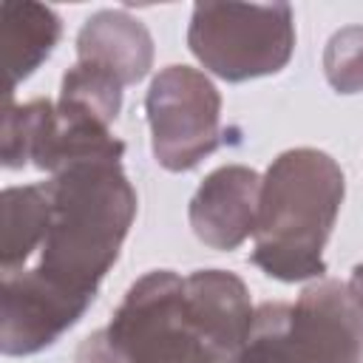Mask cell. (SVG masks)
<instances>
[{
	"instance_id": "1",
	"label": "cell",
	"mask_w": 363,
	"mask_h": 363,
	"mask_svg": "<svg viewBox=\"0 0 363 363\" xmlns=\"http://www.w3.org/2000/svg\"><path fill=\"white\" fill-rule=\"evenodd\" d=\"M48 187L51 224L34 269L94 298L136 216V193L119 162L68 167L57 173Z\"/></svg>"
},
{
	"instance_id": "2",
	"label": "cell",
	"mask_w": 363,
	"mask_h": 363,
	"mask_svg": "<svg viewBox=\"0 0 363 363\" xmlns=\"http://www.w3.org/2000/svg\"><path fill=\"white\" fill-rule=\"evenodd\" d=\"M340 201L343 173L332 156L312 147L281 153L261 179L252 264L278 281L320 275Z\"/></svg>"
},
{
	"instance_id": "3",
	"label": "cell",
	"mask_w": 363,
	"mask_h": 363,
	"mask_svg": "<svg viewBox=\"0 0 363 363\" xmlns=\"http://www.w3.org/2000/svg\"><path fill=\"white\" fill-rule=\"evenodd\" d=\"M77 363H233L187 315L184 278L167 269L139 278L111 323L91 335Z\"/></svg>"
},
{
	"instance_id": "4",
	"label": "cell",
	"mask_w": 363,
	"mask_h": 363,
	"mask_svg": "<svg viewBox=\"0 0 363 363\" xmlns=\"http://www.w3.org/2000/svg\"><path fill=\"white\" fill-rule=\"evenodd\" d=\"M190 51L227 82L281 71L295 45L286 3H199L187 28Z\"/></svg>"
},
{
	"instance_id": "5",
	"label": "cell",
	"mask_w": 363,
	"mask_h": 363,
	"mask_svg": "<svg viewBox=\"0 0 363 363\" xmlns=\"http://www.w3.org/2000/svg\"><path fill=\"white\" fill-rule=\"evenodd\" d=\"M153 156L167 170H190L221 142V96L190 65L164 68L147 91Z\"/></svg>"
},
{
	"instance_id": "6",
	"label": "cell",
	"mask_w": 363,
	"mask_h": 363,
	"mask_svg": "<svg viewBox=\"0 0 363 363\" xmlns=\"http://www.w3.org/2000/svg\"><path fill=\"white\" fill-rule=\"evenodd\" d=\"M94 298L79 295L37 269L3 272L0 346L3 354H34L71 329Z\"/></svg>"
},
{
	"instance_id": "7",
	"label": "cell",
	"mask_w": 363,
	"mask_h": 363,
	"mask_svg": "<svg viewBox=\"0 0 363 363\" xmlns=\"http://www.w3.org/2000/svg\"><path fill=\"white\" fill-rule=\"evenodd\" d=\"M286 340L298 363H363V315L337 281L306 286L289 306Z\"/></svg>"
},
{
	"instance_id": "8",
	"label": "cell",
	"mask_w": 363,
	"mask_h": 363,
	"mask_svg": "<svg viewBox=\"0 0 363 363\" xmlns=\"http://www.w3.org/2000/svg\"><path fill=\"white\" fill-rule=\"evenodd\" d=\"M261 179L244 164L213 170L190 201V227L216 250H235L258 224Z\"/></svg>"
},
{
	"instance_id": "9",
	"label": "cell",
	"mask_w": 363,
	"mask_h": 363,
	"mask_svg": "<svg viewBox=\"0 0 363 363\" xmlns=\"http://www.w3.org/2000/svg\"><path fill=\"white\" fill-rule=\"evenodd\" d=\"M184 301L190 323L216 349L235 357L255 318L244 281L224 269H199L184 278Z\"/></svg>"
},
{
	"instance_id": "10",
	"label": "cell",
	"mask_w": 363,
	"mask_h": 363,
	"mask_svg": "<svg viewBox=\"0 0 363 363\" xmlns=\"http://www.w3.org/2000/svg\"><path fill=\"white\" fill-rule=\"evenodd\" d=\"M79 62L96 65L122 85L139 82L153 62V40L142 20L128 11H96L85 20L77 37Z\"/></svg>"
},
{
	"instance_id": "11",
	"label": "cell",
	"mask_w": 363,
	"mask_h": 363,
	"mask_svg": "<svg viewBox=\"0 0 363 363\" xmlns=\"http://www.w3.org/2000/svg\"><path fill=\"white\" fill-rule=\"evenodd\" d=\"M60 17L54 9L40 3H11L0 6V37L9 74V96L20 79H26L57 45Z\"/></svg>"
},
{
	"instance_id": "12",
	"label": "cell",
	"mask_w": 363,
	"mask_h": 363,
	"mask_svg": "<svg viewBox=\"0 0 363 363\" xmlns=\"http://www.w3.org/2000/svg\"><path fill=\"white\" fill-rule=\"evenodd\" d=\"M51 224V187L28 184L9 187L3 193V235H0V258L3 272H17V267L31 255V250L43 247Z\"/></svg>"
},
{
	"instance_id": "13",
	"label": "cell",
	"mask_w": 363,
	"mask_h": 363,
	"mask_svg": "<svg viewBox=\"0 0 363 363\" xmlns=\"http://www.w3.org/2000/svg\"><path fill=\"white\" fill-rule=\"evenodd\" d=\"M122 82L113 79L111 74H105L96 65L88 62H77L65 77H62V91H60V102L68 108H77L88 116H94L96 122H102L105 128L116 119L119 105H122Z\"/></svg>"
},
{
	"instance_id": "14",
	"label": "cell",
	"mask_w": 363,
	"mask_h": 363,
	"mask_svg": "<svg viewBox=\"0 0 363 363\" xmlns=\"http://www.w3.org/2000/svg\"><path fill=\"white\" fill-rule=\"evenodd\" d=\"M286 323H289L286 303L258 306L247 343L233 357V363H298L286 340Z\"/></svg>"
},
{
	"instance_id": "15",
	"label": "cell",
	"mask_w": 363,
	"mask_h": 363,
	"mask_svg": "<svg viewBox=\"0 0 363 363\" xmlns=\"http://www.w3.org/2000/svg\"><path fill=\"white\" fill-rule=\"evenodd\" d=\"M323 74L337 94L363 91V26H346L329 37Z\"/></svg>"
},
{
	"instance_id": "16",
	"label": "cell",
	"mask_w": 363,
	"mask_h": 363,
	"mask_svg": "<svg viewBox=\"0 0 363 363\" xmlns=\"http://www.w3.org/2000/svg\"><path fill=\"white\" fill-rule=\"evenodd\" d=\"M349 295H352V301L357 303V309H360V315H363V267H354L352 269V278H349Z\"/></svg>"
}]
</instances>
